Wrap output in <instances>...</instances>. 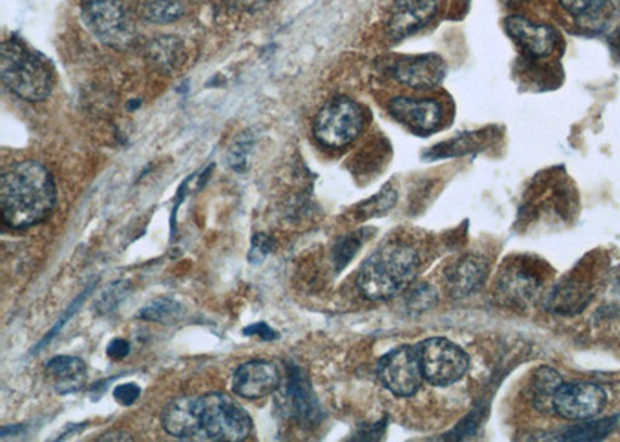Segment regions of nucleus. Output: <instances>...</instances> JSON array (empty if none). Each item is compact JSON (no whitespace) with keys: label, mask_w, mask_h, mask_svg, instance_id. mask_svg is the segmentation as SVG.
<instances>
[{"label":"nucleus","mask_w":620,"mask_h":442,"mask_svg":"<svg viewBox=\"0 0 620 442\" xmlns=\"http://www.w3.org/2000/svg\"><path fill=\"white\" fill-rule=\"evenodd\" d=\"M164 427L180 440L241 442L250 437V416L227 394L179 398L164 412Z\"/></svg>","instance_id":"nucleus-1"},{"label":"nucleus","mask_w":620,"mask_h":442,"mask_svg":"<svg viewBox=\"0 0 620 442\" xmlns=\"http://www.w3.org/2000/svg\"><path fill=\"white\" fill-rule=\"evenodd\" d=\"M56 204V185L44 165L35 160L17 161L0 179V213L12 229L24 230L41 224Z\"/></svg>","instance_id":"nucleus-2"},{"label":"nucleus","mask_w":620,"mask_h":442,"mask_svg":"<svg viewBox=\"0 0 620 442\" xmlns=\"http://www.w3.org/2000/svg\"><path fill=\"white\" fill-rule=\"evenodd\" d=\"M419 269V251L405 240H391L362 265L357 289L367 300H389L413 286Z\"/></svg>","instance_id":"nucleus-3"},{"label":"nucleus","mask_w":620,"mask_h":442,"mask_svg":"<svg viewBox=\"0 0 620 442\" xmlns=\"http://www.w3.org/2000/svg\"><path fill=\"white\" fill-rule=\"evenodd\" d=\"M0 75L7 88L27 102H42L53 88L49 63L20 39H5L0 50Z\"/></svg>","instance_id":"nucleus-4"},{"label":"nucleus","mask_w":620,"mask_h":442,"mask_svg":"<svg viewBox=\"0 0 620 442\" xmlns=\"http://www.w3.org/2000/svg\"><path fill=\"white\" fill-rule=\"evenodd\" d=\"M365 128L362 106L348 96L330 100L313 121V135L324 147L341 150L356 142Z\"/></svg>","instance_id":"nucleus-5"},{"label":"nucleus","mask_w":620,"mask_h":442,"mask_svg":"<svg viewBox=\"0 0 620 442\" xmlns=\"http://www.w3.org/2000/svg\"><path fill=\"white\" fill-rule=\"evenodd\" d=\"M424 379L435 387L460 382L468 369V358L453 341L432 337L416 347Z\"/></svg>","instance_id":"nucleus-6"},{"label":"nucleus","mask_w":620,"mask_h":442,"mask_svg":"<svg viewBox=\"0 0 620 442\" xmlns=\"http://www.w3.org/2000/svg\"><path fill=\"white\" fill-rule=\"evenodd\" d=\"M82 23L103 44L122 47L132 38L131 21L120 0H82Z\"/></svg>","instance_id":"nucleus-7"},{"label":"nucleus","mask_w":620,"mask_h":442,"mask_svg":"<svg viewBox=\"0 0 620 442\" xmlns=\"http://www.w3.org/2000/svg\"><path fill=\"white\" fill-rule=\"evenodd\" d=\"M378 377L396 396H413L424 379L416 348L400 347L388 352L378 363Z\"/></svg>","instance_id":"nucleus-8"},{"label":"nucleus","mask_w":620,"mask_h":442,"mask_svg":"<svg viewBox=\"0 0 620 442\" xmlns=\"http://www.w3.org/2000/svg\"><path fill=\"white\" fill-rule=\"evenodd\" d=\"M604 388L590 382L561 384L553 398V408L561 418L586 420L600 415L607 407Z\"/></svg>","instance_id":"nucleus-9"},{"label":"nucleus","mask_w":620,"mask_h":442,"mask_svg":"<svg viewBox=\"0 0 620 442\" xmlns=\"http://www.w3.org/2000/svg\"><path fill=\"white\" fill-rule=\"evenodd\" d=\"M544 287V272L540 262L512 261L499 278V297L509 304L531 303Z\"/></svg>","instance_id":"nucleus-10"},{"label":"nucleus","mask_w":620,"mask_h":442,"mask_svg":"<svg viewBox=\"0 0 620 442\" xmlns=\"http://www.w3.org/2000/svg\"><path fill=\"white\" fill-rule=\"evenodd\" d=\"M389 114L414 134L438 131L443 121L442 104L432 99L396 96L388 103Z\"/></svg>","instance_id":"nucleus-11"},{"label":"nucleus","mask_w":620,"mask_h":442,"mask_svg":"<svg viewBox=\"0 0 620 442\" xmlns=\"http://www.w3.org/2000/svg\"><path fill=\"white\" fill-rule=\"evenodd\" d=\"M391 77L406 88L424 91L441 84L445 64L438 55L402 56L391 64Z\"/></svg>","instance_id":"nucleus-12"},{"label":"nucleus","mask_w":620,"mask_h":442,"mask_svg":"<svg viewBox=\"0 0 620 442\" xmlns=\"http://www.w3.org/2000/svg\"><path fill=\"white\" fill-rule=\"evenodd\" d=\"M441 10V0H396L388 20L392 39H405L427 27Z\"/></svg>","instance_id":"nucleus-13"},{"label":"nucleus","mask_w":620,"mask_h":442,"mask_svg":"<svg viewBox=\"0 0 620 442\" xmlns=\"http://www.w3.org/2000/svg\"><path fill=\"white\" fill-rule=\"evenodd\" d=\"M281 375L275 363L251 361L244 363L233 376V390L237 396L262 399L272 394L280 387Z\"/></svg>","instance_id":"nucleus-14"},{"label":"nucleus","mask_w":620,"mask_h":442,"mask_svg":"<svg viewBox=\"0 0 620 442\" xmlns=\"http://www.w3.org/2000/svg\"><path fill=\"white\" fill-rule=\"evenodd\" d=\"M507 30L532 57L550 56L557 47L558 35L551 25L532 23L528 17L511 16Z\"/></svg>","instance_id":"nucleus-15"},{"label":"nucleus","mask_w":620,"mask_h":442,"mask_svg":"<svg viewBox=\"0 0 620 442\" xmlns=\"http://www.w3.org/2000/svg\"><path fill=\"white\" fill-rule=\"evenodd\" d=\"M489 264L478 255H465L450 265L447 271V284L457 297L474 294L488 278Z\"/></svg>","instance_id":"nucleus-16"},{"label":"nucleus","mask_w":620,"mask_h":442,"mask_svg":"<svg viewBox=\"0 0 620 442\" xmlns=\"http://www.w3.org/2000/svg\"><path fill=\"white\" fill-rule=\"evenodd\" d=\"M561 9L574 17L577 24L594 31H604L618 12L616 0H558Z\"/></svg>","instance_id":"nucleus-17"},{"label":"nucleus","mask_w":620,"mask_h":442,"mask_svg":"<svg viewBox=\"0 0 620 442\" xmlns=\"http://www.w3.org/2000/svg\"><path fill=\"white\" fill-rule=\"evenodd\" d=\"M47 375L52 380L56 393H77L88 382V366L81 359L60 355V358L52 359L49 362Z\"/></svg>","instance_id":"nucleus-18"},{"label":"nucleus","mask_w":620,"mask_h":442,"mask_svg":"<svg viewBox=\"0 0 620 442\" xmlns=\"http://www.w3.org/2000/svg\"><path fill=\"white\" fill-rule=\"evenodd\" d=\"M286 399L292 415L302 424H310L319 416V404L313 396L308 377L299 368L288 373Z\"/></svg>","instance_id":"nucleus-19"},{"label":"nucleus","mask_w":620,"mask_h":442,"mask_svg":"<svg viewBox=\"0 0 620 442\" xmlns=\"http://www.w3.org/2000/svg\"><path fill=\"white\" fill-rule=\"evenodd\" d=\"M140 14L150 23H175L183 16V5L180 0H142Z\"/></svg>","instance_id":"nucleus-20"},{"label":"nucleus","mask_w":620,"mask_h":442,"mask_svg":"<svg viewBox=\"0 0 620 442\" xmlns=\"http://www.w3.org/2000/svg\"><path fill=\"white\" fill-rule=\"evenodd\" d=\"M182 304L172 298H157L151 301L146 308L140 311V318L147 320V322L164 323V325H172L183 317Z\"/></svg>","instance_id":"nucleus-21"},{"label":"nucleus","mask_w":620,"mask_h":442,"mask_svg":"<svg viewBox=\"0 0 620 442\" xmlns=\"http://www.w3.org/2000/svg\"><path fill=\"white\" fill-rule=\"evenodd\" d=\"M618 426V418L593 420V422L577 424L565 431V441H596L608 437Z\"/></svg>","instance_id":"nucleus-22"},{"label":"nucleus","mask_w":620,"mask_h":442,"mask_svg":"<svg viewBox=\"0 0 620 442\" xmlns=\"http://www.w3.org/2000/svg\"><path fill=\"white\" fill-rule=\"evenodd\" d=\"M436 300H438L436 290L428 286V284H421V286L417 287H409L406 308H409L411 312L428 311V309L435 307Z\"/></svg>","instance_id":"nucleus-23"},{"label":"nucleus","mask_w":620,"mask_h":442,"mask_svg":"<svg viewBox=\"0 0 620 442\" xmlns=\"http://www.w3.org/2000/svg\"><path fill=\"white\" fill-rule=\"evenodd\" d=\"M479 135L481 134H468L461 135L457 139L452 140V142L442 143V145L435 147V157L445 151L443 156H454V154L470 153L477 147L479 142Z\"/></svg>","instance_id":"nucleus-24"},{"label":"nucleus","mask_w":620,"mask_h":442,"mask_svg":"<svg viewBox=\"0 0 620 442\" xmlns=\"http://www.w3.org/2000/svg\"><path fill=\"white\" fill-rule=\"evenodd\" d=\"M360 244L362 243L357 238V235L348 236V238L340 240L337 249H335V264H337L338 269H344L354 258Z\"/></svg>","instance_id":"nucleus-25"},{"label":"nucleus","mask_w":620,"mask_h":442,"mask_svg":"<svg viewBox=\"0 0 620 442\" xmlns=\"http://www.w3.org/2000/svg\"><path fill=\"white\" fill-rule=\"evenodd\" d=\"M273 250V240L266 235H256L254 240H251L250 253H248V260L254 262V264H259V262L264 261L267 255Z\"/></svg>","instance_id":"nucleus-26"},{"label":"nucleus","mask_w":620,"mask_h":442,"mask_svg":"<svg viewBox=\"0 0 620 442\" xmlns=\"http://www.w3.org/2000/svg\"><path fill=\"white\" fill-rule=\"evenodd\" d=\"M142 394V390L137 384H125V386H118L114 390V398L118 404L129 407V405L135 404L137 399Z\"/></svg>","instance_id":"nucleus-27"},{"label":"nucleus","mask_w":620,"mask_h":442,"mask_svg":"<svg viewBox=\"0 0 620 442\" xmlns=\"http://www.w3.org/2000/svg\"><path fill=\"white\" fill-rule=\"evenodd\" d=\"M126 283H115L114 286L104 294L103 300H101V309H104L103 312H111L112 309H115V304L118 301H121V298L126 295Z\"/></svg>","instance_id":"nucleus-28"},{"label":"nucleus","mask_w":620,"mask_h":442,"mask_svg":"<svg viewBox=\"0 0 620 442\" xmlns=\"http://www.w3.org/2000/svg\"><path fill=\"white\" fill-rule=\"evenodd\" d=\"M245 336H258L262 340H276L277 333L270 328L267 323H255V325L248 326L244 329Z\"/></svg>","instance_id":"nucleus-29"},{"label":"nucleus","mask_w":620,"mask_h":442,"mask_svg":"<svg viewBox=\"0 0 620 442\" xmlns=\"http://www.w3.org/2000/svg\"><path fill=\"white\" fill-rule=\"evenodd\" d=\"M129 351H131V344H129L128 340L115 339L107 348V355L114 359V361H122L129 354Z\"/></svg>","instance_id":"nucleus-30"},{"label":"nucleus","mask_w":620,"mask_h":442,"mask_svg":"<svg viewBox=\"0 0 620 442\" xmlns=\"http://www.w3.org/2000/svg\"><path fill=\"white\" fill-rule=\"evenodd\" d=\"M230 2L234 3L237 9L255 10L262 6V3L269 2V0H230Z\"/></svg>","instance_id":"nucleus-31"},{"label":"nucleus","mask_w":620,"mask_h":442,"mask_svg":"<svg viewBox=\"0 0 620 442\" xmlns=\"http://www.w3.org/2000/svg\"><path fill=\"white\" fill-rule=\"evenodd\" d=\"M611 50L616 53V57L620 60V28L611 36Z\"/></svg>","instance_id":"nucleus-32"}]
</instances>
